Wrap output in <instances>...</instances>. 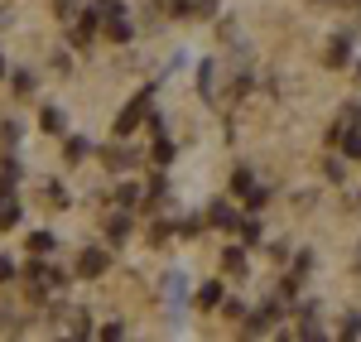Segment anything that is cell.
I'll use <instances>...</instances> for the list:
<instances>
[{
	"label": "cell",
	"instance_id": "obj_12",
	"mask_svg": "<svg viewBox=\"0 0 361 342\" xmlns=\"http://www.w3.org/2000/svg\"><path fill=\"white\" fill-rule=\"evenodd\" d=\"M39 121H44V130H49V135H63V130H68V126H63V111H58V106H44V116H39Z\"/></svg>",
	"mask_w": 361,
	"mask_h": 342
},
{
	"label": "cell",
	"instance_id": "obj_22",
	"mask_svg": "<svg viewBox=\"0 0 361 342\" xmlns=\"http://www.w3.org/2000/svg\"><path fill=\"white\" fill-rule=\"evenodd\" d=\"M197 231H202V222H197V217H188V222H178V236H197Z\"/></svg>",
	"mask_w": 361,
	"mask_h": 342
},
{
	"label": "cell",
	"instance_id": "obj_16",
	"mask_svg": "<svg viewBox=\"0 0 361 342\" xmlns=\"http://www.w3.org/2000/svg\"><path fill=\"white\" fill-rule=\"evenodd\" d=\"M15 222H20V207L10 198H0V227H15Z\"/></svg>",
	"mask_w": 361,
	"mask_h": 342
},
{
	"label": "cell",
	"instance_id": "obj_8",
	"mask_svg": "<svg viewBox=\"0 0 361 342\" xmlns=\"http://www.w3.org/2000/svg\"><path fill=\"white\" fill-rule=\"evenodd\" d=\"M222 265L231 270V275H246V251H241V246H226V251H222Z\"/></svg>",
	"mask_w": 361,
	"mask_h": 342
},
{
	"label": "cell",
	"instance_id": "obj_21",
	"mask_svg": "<svg viewBox=\"0 0 361 342\" xmlns=\"http://www.w3.org/2000/svg\"><path fill=\"white\" fill-rule=\"evenodd\" d=\"M44 193H49V207H68V202H63V188H58V183H49Z\"/></svg>",
	"mask_w": 361,
	"mask_h": 342
},
{
	"label": "cell",
	"instance_id": "obj_24",
	"mask_svg": "<svg viewBox=\"0 0 361 342\" xmlns=\"http://www.w3.org/2000/svg\"><path fill=\"white\" fill-rule=\"evenodd\" d=\"M342 173H347V169H342V159H328V178H333V183H342Z\"/></svg>",
	"mask_w": 361,
	"mask_h": 342
},
{
	"label": "cell",
	"instance_id": "obj_7",
	"mask_svg": "<svg viewBox=\"0 0 361 342\" xmlns=\"http://www.w3.org/2000/svg\"><path fill=\"white\" fill-rule=\"evenodd\" d=\"M116 207H126V212L145 207V202H140V188H135V183H121V188H116Z\"/></svg>",
	"mask_w": 361,
	"mask_h": 342
},
{
	"label": "cell",
	"instance_id": "obj_25",
	"mask_svg": "<svg viewBox=\"0 0 361 342\" xmlns=\"http://www.w3.org/2000/svg\"><path fill=\"white\" fill-rule=\"evenodd\" d=\"M0 78H5V58H0Z\"/></svg>",
	"mask_w": 361,
	"mask_h": 342
},
{
	"label": "cell",
	"instance_id": "obj_4",
	"mask_svg": "<svg viewBox=\"0 0 361 342\" xmlns=\"http://www.w3.org/2000/svg\"><path fill=\"white\" fill-rule=\"evenodd\" d=\"M207 222H212V227H241V217H236V212H231V202H222V198H217V202H212V207H207Z\"/></svg>",
	"mask_w": 361,
	"mask_h": 342
},
{
	"label": "cell",
	"instance_id": "obj_18",
	"mask_svg": "<svg viewBox=\"0 0 361 342\" xmlns=\"http://www.w3.org/2000/svg\"><path fill=\"white\" fill-rule=\"evenodd\" d=\"M169 222H154V227H149V246H169Z\"/></svg>",
	"mask_w": 361,
	"mask_h": 342
},
{
	"label": "cell",
	"instance_id": "obj_1",
	"mask_svg": "<svg viewBox=\"0 0 361 342\" xmlns=\"http://www.w3.org/2000/svg\"><path fill=\"white\" fill-rule=\"evenodd\" d=\"M149 97H154V87H145L140 97H130V106H126V111L116 116V135H130V130H135L140 121L149 116Z\"/></svg>",
	"mask_w": 361,
	"mask_h": 342
},
{
	"label": "cell",
	"instance_id": "obj_2",
	"mask_svg": "<svg viewBox=\"0 0 361 342\" xmlns=\"http://www.w3.org/2000/svg\"><path fill=\"white\" fill-rule=\"evenodd\" d=\"M97 275H106V251L87 246L82 256H78V280H97Z\"/></svg>",
	"mask_w": 361,
	"mask_h": 342
},
{
	"label": "cell",
	"instance_id": "obj_6",
	"mask_svg": "<svg viewBox=\"0 0 361 342\" xmlns=\"http://www.w3.org/2000/svg\"><path fill=\"white\" fill-rule=\"evenodd\" d=\"M217 304H226L222 280H212V285H202V289H197V309H217Z\"/></svg>",
	"mask_w": 361,
	"mask_h": 342
},
{
	"label": "cell",
	"instance_id": "obj_14",
	"mask_svg": "<svg viewBox=\"0 0 361 342\" xmlns=\"http://www.w3.org/2000/svg\"><path fill=\"white\" fill-rule=\"evenodd\" d=\"M63 154H68V164H78V159H87V140H82V135H73Z\"/></svg>",
	"mask_w": 361,
	"mask_h": 342
},
{
	"label": "cell",
	"instance_id": "obj_19",
	"mask_svg": "<svg viewBox=\"0 0 361 342\" xmlns=\"http://www.w3.org/2000/svg\"><path fill=\"white\" fill-rule=\"evenodd\" d=\"M126 164H130L126 149H106V169H126Z\"/></svg>",
	"mask_w": 361,
	"mask_h": 342
},
{
	"label": "cell",
	"instance_id": "obj_11",
	"mask_svg": "<svg viewBox=\"0 0 361 342\" xmlns=\"http://www.w3.org/2000/svg\"><path fill=\"white\" fill-rule=\"evenodd\" d=\"M231 193H241V198H246V193H255V173H250V169H236V173H231Z\"/></svg>",
	"mask_w": 361,
	"mask_h": 342
},
{
	"label": "cell",
	"instance_id": "obj_17",
	"mask_svg": "<svg viewBox=\"0 0 361 342\" xmlns=\"http://www.w3.org/2000/svg\"><path fill=\"white\" fill-rule=\"evenodd\" d=\"M149 159H154V169H164L169 159H173V145H169V140H159V145H154V154H149Z\"/></svg>",
	"mask_w": 361,
	"mask_h": 342
},
{
	"label": "cell",
	"instance_id": "obj_23",
	"mask_svg": "<svg viewBox=\"0 0 361 342\" xmlns=\"http://www.w3.org/2000/svg\"><path fill=\"white\" fill-rule=\"evenodd\" d=\"M10 280H15V265H10V260L0 256V285H10Z\"/></svg>",
	"mask_w": 361,
	"mask_h": 342
},
{
	"label": "cell",
	"instance_id": "obj_20",
	"mask_svg": "<svg viewBox=\"0 0 361 342\" xmlns=\"http://www.w3.org/2000/svg\"><path fill=\"white\" fill-rule=\"evenodd\" d=\"M357 333H361V318L347 314V318H342V338H357Z\"/></svg>",
	"mask_w": 361,
	"mask_h": 342
},
{
	"label": "cell",
	"instance_id": "obj_3",
	"mask_svg": "<svg viewBox=\"0 0 361 342\" xmlns=\"http://www.w3.org/2000/svg\"><path fill=\"white\" fill-rule=\"evenodd\" d=\"M102 29H106V39H111V44H130V20H126V10H121V15H106Z\"/></svg>",
	"mask_w": 361,
	"mask_h": 342
},
{
	"label": "cell",
	"instance_id": "obj_5",
	"mask_svg": "<svg viewBox=\"0 0 361 342\" xmlns=\"http://www.w3.org/2000/svg\"><path fill=\"white\" fill-rule=\"evenodd\" d=\"M323 63H328V68H347V63H352V44H347V39H333L328 54H323Z\"/></svg>",
	"mask_w": 361,
	"mask_h": 342
},
{
	"label": "cell",
	"instance_id": "obj_15",
	"mask_svg": "<svg viewBox=\"0 0 361 342\" xmlns=\"http://www.w3.org/2000/svg\"><path fill=\"white\" fill-rule=\"evenodd\" d=\"M10 83H15V97H29V92H34V73H25V68H20Z\"/></svg>",
	"mask_w": 361,
	"mask_h": 342
},
{
	"label": "cell",
	"instance_id": "obj_10",
	"mask_svg": "<svg viewBox=\"0 0 361 342\" xmlns=\"http://www.w3.org/2000/svg\"><path fill=\"white\" fill-rule=\"evenodd\" d=\"M106 236H111V241H126V236H130V217H126V207L106 222Z\"/></svg>",
	"mask_w": 361,
	"mask_h": 342
},
{
	"label": "cell",
	"instance_id": "obj_9",
	"mask_svg": "<svg viewBox=\"0 0 361 342\" xmlns=\"http://www.w3.org/2000/svg\"><path fill=\"white\" fill-rule=\"evenodd\" d=\"M54 246H58L54 231H34V236H29V251H34V256H49Z\"/></svg>",
	"mask_w": 361,
	"mask_h": 342
},
{
	"label": "cell",
	"instance_id": "obj_13",
	"mask_svg": "<svg viewBox=\"0 0 361 342\" xmlns=\"http://www.w3.org/2000/svg\"><path fill=\"white\" fill-rule=\"evenodd\" d=\"M236 231H241V241H246V246H260V222H255V217H246Z\"/></svg>",
	"mask_w": 361,
	"mask_h": 342
}]
</instances>
